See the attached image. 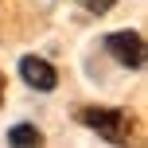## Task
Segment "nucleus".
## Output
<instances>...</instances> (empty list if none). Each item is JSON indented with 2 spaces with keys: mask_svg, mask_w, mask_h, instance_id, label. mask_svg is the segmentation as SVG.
Instances as JSON below:
<instances>
[{
  "mask_svg": "<svg viewBox=\"0 0 148 148\" xmlns=\"http://www.w3.org/2000/svg\"><path fill=\"white\" fill-rule=\"evenodd\" d=\"M105 51H109L121 66L144 70V55L148 51H144V35H136V31H109V35H105Z\"/></svg>",
  "mask_w": 148,
  "mask_h": 148,
  "instance_id": "f257e3e1",
  "label": "nucleus"
},
{
  "mask_svg": "<svg viewBox=\"0 0 148 148\" xmlns=\"http://www.w3.org/2000/svg\"><path fill=\"white\" fill-rule=\"evenodd\" d=\"M78 121L90 125L101 140H113V144H121V140L129 136V117H125L121 109H82Z\"/></svg>",
  "mask_w": 148,
  "mask_h": 148,
  "instance_id": "f03ea898",
  "label": "nucleus"
},
{
  "mask_svg": "<svg viewBox=\"0 0 148 148\" xmlns=\"http://www.w3.org/2000/svg\"><path fill=\"white\" fill-rule=\"evenodd\" d=\"M20 78L27 82L31 90H43V94L59 86V74H55V66H51L47 59H39V55H23V59H20Z\"/></svg>",
  "mask_w": 148,
  "mask_h": 148,
  "instance_id": "7ed1b4c3",
  "label": "nucleus"
},
{
  "mask_svg": "<svg viewBox=\"0 0 148 148\" xmlns=\"http://www.w3.org/2000/svg\"><path fill=\"white\" fill-rule=\"evenodd\" d=\"M8 144H16V148H31V144H43V133H39L35 125H16V129H8Z\"/></svg>",
  "mask_w": 148,
  "mask_h": 148,
  "instance_id": "20e7f679",
  "label": "nucleus"
},
{
  "mask_svg": "<svg viewBox=\"0 0 148 148\" xmlns=\"http://www.w3.org/2000/svg\"><path fill=\"white\" fill-rule=\"evenodd\" d=\"M82 8H86L90 16H105V12H113V4H117V0H78Z\"/></svg>",
  "mask_w": 148,
  "mask_h": 148,
  "instance_id": "39448f33",
  "label": "nucleus"
},
{
  "mask_svg": "<svg viewBox=\"0 0 148 148\" xmlns=\"http://www.w3.org/2000/svg\"><path fill=\"white\" fill-rule=\"evenodd\" d=\"M0 97H4V82H0Z\"/></svg>",
  "mask_w": 148,
  "mask_h": 148,
  "instance_id": "423d86ee",
  "label": "nucleus"
}]
</instances>
